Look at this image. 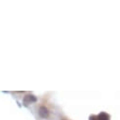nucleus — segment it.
I'll list each match as a JSON object with an SVG mask.
<instances>
[{
	"instance_id": "obj_1",
	"label": "nucleus",
	"mask_w": 120,
	"mask_h": 120,
	"mask_svg": "<svg viewBox=\"0 0 120 120\" xmlns=\"http://www.w3.org/2000/svg\"><path fill=\"white\" fill-rule=\"evenodd\" d=\"M39 115H40L42 118H47V117L49 116V112H48V110H47L45 107L42 106V107H40V109H39Z\"/></svg>"
},
{
	"instance_id": "obj_2",
	"label": "nucleus",
	"mask_w": 120,
	"mask_h": 120,
	"mask_svg": "<svg viewBox=\"0 0 120 120\" xmlns=\"http://www.w3.org/2000/svg\"><path fill=\"white\" fill-rule=\"evenodd\" d=\"M36 101V98L32 95H27L24 98V103L25 105H28V104H30L32 102H35Z\"/></svg>"
},
{
	"instance_id": "obj_3",
	"label": "nucleus",
	"mask_w": 120,
	"mask_h": 120,
	"mask_svg": "<svg viewBox=\"0 0 120 120\" xmlns=\"http://www.w3.org/2000/svg\"><path fill=\"white\" fill-rule=\"evenodd\" d=\"M98 120H110V115L106 112H101L98 115Z\"/></svg>"
},
{
	"instance_id": "obj_4",
	"label": "nucleus",
	"mask_w": 120,
	"mask_h": 120,
	"mask_svg": "<svg viewBox=\"0 0 120 120\" xmlns=\"http://www.w3.org/2000/svg\"><path fill=\"white\" fill-rule=\"evenodd\" d=\"M89 120H98V116L97 115H92V116H90Z\"/></svg>"
}]
</instances>
